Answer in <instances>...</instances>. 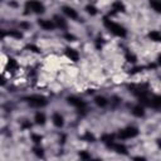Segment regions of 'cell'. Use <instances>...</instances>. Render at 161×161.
<instances>
[{
  "label": "cell",
  "mask_w": 161,
  "mask_h": 161,
  "mask_svg": "<svg viewBox=\"0 0 161 161\" xmlns=\"http://www.w3.org/2000/svg\"><path fill=\"white\" fill-rule=\"evenodd\" d=\"M33 152H34L38 157H43V156H44V152H43V148H42V147H34V148H33Z\"/></svg>",
  "instance_id": "obj_24"
},
{
  "label": "cell",
  "mask_w": 161,
  "mask_h": 161,
  "mask_svg": "<svg viewBox=\"0 0 161 161\" xmlns=\"http://www.w3.org/2000/svg\"><path fill=\"white\" fill-rule=\"evenodd\" d=\"M137 135H138V128L133 127V126H130V127H126V128L121 130L119 133H118V137L121 140H127V138L136 137Z\"/></svg>",
  "instance_id": "obj_4"
},
{
  "label": "cell",
  "mask_w": 161,
  "mask_h": 161,
  "mask_svg": "<svg viewBox=\"0 0 161 161\" xmlns=\"http://www.w3.org/2000/svg\"><path fill=\"white\" fill-rule=\"evenodd\" d=\"M24 99H25L30 106H33V107H44V106H47V103H48L47 98L43 97V96H39V94L29 96V97H25Z\"/></svg>",
  "instance_id": "obj_3"
},
{
  "label": "cell",
  "mask_w": 161,
  "mask_h": 161,
  "mask_svg": "<svg viewBox=\"0 0 161 161\" xmlns=\"http://www.w3.org/2000/svg\"><path fill=\"white\" fill-rule=\"evenodd\" d=\"M132 113L136 117H143L145 116V107L142 104H137L132 108Z\"/></svg>",
  "instance_id": "obj_13"
},
{
  "label": "cell",
  "mask_w": 161,
  "mask_h": 161,
  "mask_svg": "<svg viewBox=\"0 0 161 161\" xmlns=\"http://www.w3.org/2000/svg\"><path fill=\"white\" fill-rule=\"evenodd\" d=\"M16 68H18L16 60L13 59V58H9V60H8V63H6V69H8L9 72H14Z\"/></svg>",
  "instance_id": "obj_17"
},
{
  "label": "cell",
  "mask_w": 161,
  "mask_h": 161,
  "mask_svg": "<svg viewBox=\"0 0 161 161\" xmlns=\"http://www.w3.org/2000/svg\"><path fill=\"white\" fill-rule=\"evenodd\" d=\"M65 55H67V58H69V59L73 60V62H77V60L79 59L78 52L74 50V49H72V48H67V49H65Z\"/></svg>",
  "instance_id": "obj_9"
},
{
  "label": "cell",
  "mask_w": 161,
  "mask_h": 161,
  "mask_svg": "<svg viewBox=\"0 0 161 161\" xmlns=\"http://www.w3.org/2000/svg\"><path fill=\"white\" fill-rule=\"evenodd\" d=\"M109 148H112L113 151H116L117 153H121V155H127V147L125 145H121V143H111L108 146Z\"/></svg>",
  "instance_id": "obj_7"
},
{
  "label": "cell",
  "mask_w": 161,
  "mask_h": 161,
  "mask_svg": "<svg viewBox=\"0 0 161 161\" xmlns=\"http://www.w3.org/2000/svg\"><path fill=\"white\" fill-rule=\"evenodd\" d=\"M3 84H5V78L0 77V86H3Z\"/></svg>",
  "instance_id": "obj_33"
},
{
  "label": "cell",
  "mask_w": 161,
  "mask_h": 161,
  "mask_svg": "<svg viewBox=\"0 0 161 161\" xmlns=\"http://www.w3.org/2000/svg\"><path fill=\"white\" fill-rule=\"evenodd\" d=\"M84 141H87V142H94L96 141V137L91 133V132H86V135L82 137Z\"/></svg>",
  "instance_id": "obj_22"
},
{
  "label": "cell",
  "mask_w": 161,
  "mask_h": 161,
  "mask_svg": "<svg viewBox=\"0 0 161 161\" xmlns=\"http://www.w3.org/2000/svg\"><path fill=\"white\" fill-rule=\"evenodd\" d=\"M31 140H33V142H35V143H40L42 140H43V137H42L40 135H35V133H33V135H31Z\"/></svg>",
  "instance_id": "obj_26"
},
{
  "label": "cell",
  "mask_w": 161,
  "mask_h": 161,
  "mask_svg": "<svg viewBox=\"0 0 161 161\" xmlns=\"http://www.w3.org/2000/svg\"><path fill=\"white\" fill-rule=\"evenodd\" d=\"M150 5H151V8H152L156 13H160V11H161V4H160L158 0H150Z\"/></svg>",
  "instance_id": "obj_20"
},
{
  "label": "cell",
  "mask_w": 161,
  "mask_h": 161,
  "mask_svg": "<svg viewBox=\"0 0 161 161\" xmlns=\"http://www.w3.org/2000/svg\"><path fill=\"white\" fill-rule=\"evenodd\" d=\"M25 9L34 13V14H43L45 10L44 5L38 0H28L25 4Z\"/></svg>",
  "instance_id": "obj_2"
},
{
  "label": "cell",
  "mask_w": 161,
  "mask_h": 161,
  "mask_svg": "<svg viewBox=\"0 0 161 161\" xmlns=\"http://www.w3.org/2000/svg\"><path fill=\"white\" fill-rule=\"evenodd\" d=\"M126 59H127V62H130V63H135V62L137 60L136 55H133V54H131V53H127V54H126Z\"/></svg>",
  "instance_id": "obj_25"
},
{
  "label": "cell",
  "mask_w": 161,
  "mask_h": 161,
  "mask_svg": "<svg viewBox=\"0 0 161 161\" xmlns=\"http://www.w3.org/2000/svg\"><path fill=\"white\" fill-rule=\"evenodd\" d=\"M29 50H31V52H34V53H39L40 52V49L38 48V47H35V45H33V44H30V45H28L26 47Z\"/></svg>",
  "instance_id": "obj_28"
},
{
  "label": "cell",
  "mask_w": 161,
  "mask_h": 161,
  "mask_svg": "<svg viewBox=\"0 0 161 161\" xmlns=\"http://www.w3.org/2000/svg\"><path fill=\"white\" fill-rule=\"evenodd\" d=\"M86 11L88 13V14H91V15H96L98 11H97V8L96 6H93V5H87L86 6Z\"/></svg>",
  "instance_id": "obj_23"
},
{
  "label": "cell",
  "mask_w": 161,
  "mask_h": 161,
  "mask_svg": "<svg viewBox=\"0 0 161 161\" xmlns=\"http://www.w3.org/2000/svg\"><path fill=\"white\" fill-rule=\"evenodd\" d=\"M112 10H113V13H125L126 6L123 5V3H121L119 0H117V1H114L112 4Z\"/></svg>",
  "instance_id": "obj_11"
},
{
  "label": "cell",
  "mask_w": 161,
  "mask_h": 161,
  "mask_svg": "<svg viewBox=\"0 0 161 161\" xmlns=\"http://www.w3.org/2000/svg\"><path fill=\"white\" fill-rule=\"evenodd\" d=\"M150 106L153 107V108H160L161 107V97L160 96H153L151 99H150Z\"/></svg>",
  "instance_id": "obj_16"
},
{
  "label": "cell",
  "mask_w": 161,
  "mask_h": 161,
  "mask_svg": "<svg viewBox=\"0 0 161 161\" xmlns=\"http://www.w3.org/2000/svg\"><path fill=\"white\" fill-rule=\"evenodd\" d=\"M5 36H6V31L3 30V29H0V39H3V38H5Z\"/></svg>",
  "instance_id": "obj_31"
},
{
  "label": "cell",
  "mask_w": 161,
  "mask_h": 161,
  "mask_svg": "<svg viewBox=\"0 0 161 161\" xmlns=\"http://www.w3.org/2000/svg\"><path fill=\"white\" fill-rule=\"evenodd\" d=\"M103 23H104V26H106L112 34H114V35H117V36H119V38H125V36H126L127 31H126V29H125L122 25H119V24H117V23H114V21H112V20H109V19H107V18L103 19Z\"/></svg>",
  "instance_id": "obj_1"
},
{
  "label": "cell",
  "mask_w": 161,
  "mask_h": 161,
  "mask_svg": "<svg viewBox=\"0 0 161 161\" xmlns=\"http://www.w3.org/2000/svg\"><path fill=\"white\" fill-rule=\"evenodd\" d=\"M0 1H1V0H0Z\"/></svg>",
  "instance_id": "obj_34"
},
{
  "label": "cell",
  "mask_w": 161,
  "mask_h": 161,
  "mask_svg": "<svg viewBox=\"0 0 161 161\" xmlns=\"http://www.w3.org/2000/svg\"><path fill=\"white\" fill-rule=\"evenodd\" d=\"M63 13H64L68 18H70V19H73V20L78 19V14H77V11H75L73 8H70V6H63Z\"/></svg>",
  "instance_id": "obj_8"
},
{
  "label": "cell",
  "mask_w": 161,
  "mask_h": 161,
  "mask_svg": "<svg viewBox=\"0 0 161 161\" xmlns=\"http://www.w3.org/2000/svg\"><path fill=\"white\" fill-rule=\"evenodd\" d=\"M67 101H68V103H69L70 106L75 107L77 109H79V111H86L87 104H86V102H84L83 99H80V98H78V97L72 96V97H68V98H67Z\"/></svg>",
  "instance_id": "obj_5"
},
{
  "label": "cell",
  "mask_w": 161,
  "mask_h": 161,
  "mask_svg": "<svg viewBox=\"0 0 161 161\" xmlns=\"http://www.w3.org/2000/svg\"><path fill=\"white\" fill-rule=\"evenodd\" d=\"M52 121H53V123H54V126L55 127H63V125H64V118L60 116V113H54L53 114V117H52Z\"/></svg>",
  "instance_id": "obj_10"
},
{
  "label": "cell",
  "mask_w": 161,
  "mask_h": 161,
  "mask_svg": "<svg viewBox=\"0 0 161 161\" xmlns=\"http://www.w3.org/2000/svg\"><path fill=\"white\" fill-rule=\"evenodd\" d=\"M94 103H96L98 107H106V106L108 104V101H107V98L103 97V96H97V97L94 98Z\"/></svg>",
  "instance_id": "obj_15"
},
{
  "label": "cell",
  "mask_w": 161,
  "mask_h": 161,
  "mask_svg": "<svg viewBox=\"0 0 161 161\" xmlns=\"http://www.w3.org/2000/svg\"><path fill=\"white\" fill-rule=\"evenodd\" d=\"M102 142L104 143V145H107V147L111 145V143H113V141H114V136L113 135H104V136H102Z\"/></svg>",
  "instance_id": "obj_19"
},
{
  "label": "cell",
  "mask_w": 161,
  "mask_h": 161,
  "mask_svg": "<svg viewBox=\"0 0 161 161\" xmlns=\"http://www.w3.org/2000/svg\"><path fill=\"white\" fill-rule=\"evenodd\" d=\"M38 24L44 29V30H53L55 28V24L52 20H47V19H39Z\"/></svg>",
  "instance_id": "obj_6"
},
{
  "label": "cell",
  "mask_w": 161,
  "mask_h": 161,
  "mask_svg": "<svg viewBox=\"0 0 161 161\" xmlns=\"http://www.w3.org/2000/svg\"><path fill=\"white\" fill-rule=\"evenodd\" d=\"M79 157L83 158V160H88V158H91V155L87 153L86 151H80V152H79Z\"/></svg>",
  "instance_id": "obj_27"
},
{
  "label": "cell",
  "mask_w": 161,
  "mask_h": 161,
  "mask_svg": "<svg viewBox=\"0 0 161 161\" xmlns=\"http://www.w3.org/2000/svg\"><path fill=\"white\" fill-rule=\"evenodd\" d=\"M64 38H65L68 42H74V40H75V36L72 35V34H64Z\"/></svg>",
  "instance_id": "obj_29"
},
{
  "label": "cell",
  "mask_w": 161,
  "mask_h": 161,
  "mask_svg": "<svg viewBox=\"0 0 161 161\" xmlns=\"http://www.w3.org/2000/svg\"><path fill=\"white\" fill-rule=\"evenodd\" d=\"M54 24L60 29H67V21L59 15H54Z\"/></svg>",
  "instance_id": "obj_12"
},
{
  "label": "cell",
  "mask_w": 161,
  "mask_h": 161,
  "mask_svg": "<svg viewBox=\"0 0 161 161\" xmlns=\"http://www.w3.org/2000/svg\"><path fill=\"white\" fill-rule=\"evenodd\" d=\"M31 127V123L30 122H24L23 123V130H26V128H30Z\"/></svg>",
  "instance_id": "obj_30"
},
{
  "label": "cell",
  "mask_w": 161,
  "mask_h": 161,
  "mask_svg": "<svg viewBox=\"0 0 161 161\" xmlns=\"http://www.w3.org/2000/svg\"><path fill=\"white\" fill-rule=\"evenodd\" d=\"M20 26H21V28H24V29H26V28H29V24H26V23H21V24H20Z\"/></svg>",
  "instance_id": "obj_32"
},
{
  "label": "cell",
  "mask_w": 161,
  "mask_h": 161,
  "mask_svg": "<svg viewBox=\"0 0 161 161\" xmlns=\"http://www.w3.org/2000/svg\"><path fill=\"white\" fill-rule=\"evenodd\" d=\"M6 35H9V36H13V38H16V39H20L23 35H21V33L20 31H18V30H10V31H6Z\"/></svg>",
  "instance_id": "obj_21"
},
{
  "label": "cell",
  "mask_w": 161,
  "mask_h": 161,
  "mask_svg": "<svg viewBox=\"0 0 161 161\" xmlns=\"http://www.w3.org/2000/svg\"><path fill=\"white\" fill-rule=\"evenodd\" d=\"M34 121H35L36 125L43 126L45 123V121H47V117H45V114L43 112H36L35 116H34Z\"/></svg>",
  "instance_id": "obj_14"
},
{
  "label": "cell",
  "mask_w": 161,
  "mask_h": 161,
  "mask_svg": "<svg viewBox=\"0 0 161 161\" xmlns=\"http://www.w3.org/2000/svg\"><path fill=\"white\" fill-rule=\"evenodd\" d=\"M148 38H150L152 42H156V43L161 42V35H160V33H158L157 30H152V31L148 34Z\"/></svg>",
  "instance_id": "obj_18"
}]
</instances>
